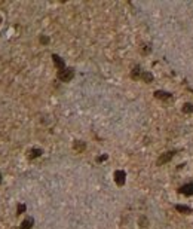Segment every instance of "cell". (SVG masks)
I'll return each instance as SVG.
<instances>
[{
    "label": "cell",
    "mask_w": 193,
    "mask_h": 229,
    "mask_svg": "<svg viewBox=\"0 0 193 229\" xmlns=\"http://www.w3.org/2000/svg\"><path fill=\"white\" fill-rule=\"evenodd\" d=\"M58 79L61 81V82H70L73 77H74V69H71V67H65L64 70L61 71H58Z\"/></svg>",
    "instance_id": "1"
},
{
    "label": "cell",
    "mask_w": 193,
    "mask_h": 229,
    "mask_svg": "<svg viewBox=\"0 0 193 229\" xmlns=\"http://www.w3.org/2000/svg\"><path fill=\"white\" fill-rule=\"evenodd\" d=\"M174 155H175V150H169V152H165V153H162V155L157 158L156 164H157V165H163V164L169 162L172 158H174Z\"/></svg>",
    "instance_id": "2"
},
{
    "label": "cell",
    "mask_w": 193,
    "mask_h": 229,
    "mask_svg": "<svg viewBox=\"0 0 193 229\" xmlns=\"http://www.w3.org/2000/svg\"><path fill=\"white\" fill-rule=\"evenodd\" d=\"M115 181L117 186H123L125 181H126V173L123 171V170H117V171H115Z\"/></svg>",
    "instance_id": "3"
},
{
    "label": "cell",
    "mask_w": 193,
    "mask_h": 229,
    "mask_svg": "<svg viewBox=\"0 0 193 229\" xmlns=\"http://www.w3.org/2000/svg\"><path fill=\"white\" fill-rule=\"evenodd\" d=\"M52 61H54V64H55V67L58 69V71H61V70L65 69V63H64V60L59 55L52 54Z\"/></svg>",
    "instance_id": "4"
},
{
    "label": "cell",
    "mask_w": 193,
    "mask_h": 229,
    "mask_svg": "<svg viewBox=\"0 0 193 229\" xmlns=\"http://www.w3.org/2000/svg\"><path fill=\"white\" fill-rule=\"evenodd\" d=\"M180 193H183L186 196H192L193 195V183H187V185H184L180 187Z\"/></svg>",
    "instance_id": "5"
},
{
    "label": "cell",
    "mask_w": 193,
    "mask_h": 229,
    "mask_svg": "<svg viewBox=\"0 0 193 229\" xmlns=\"http://www.w3.org/2000/svg\"><path fill=\"white\" fill-rule=\"evenodd\" d=\"M141 75H143V70H141V67H140V65H135V67L132 69V71H131V77H132L134 81L141 79Z\"/></svg>",
    "instance_id": "6"
},
{
    "label": "cell",
    "mask_w": 193,
    "mask_h": 229,
    "mask_svg": "<svg viewBox=\"0 0 193 229\" xmlns=\"http://www.w3.org/2000/svg\"><path fill=\"white\" fill-rule=\"evenodd\" d=\"M43 153V150L42 149H39V147H33L30 152H28V159H36L39 158V156H42Z\"/></svg>",
    "instance_id": "7"
},
{
    "label": "cell",
    "mask_w": 193,
    "mask_h": 229,
    "mask_svg": "<svg viewBox=\"0 0 193 229\" xmlns=\"http://www.w3.org/2000/svg\"><path fill=\"white\" fill-rule=\"evenodd\" d=\"M155 97L159 98V100H171V98H172V94L165 92V91H156V92H155Z\"/></svg>",
    "instance_id": "8"
},
{
    "label": "cell",
    "mask_w": 193,
    "mask_h": 229,
    "mask_svg": "<svg viewBox=\"0 0 193 229\" xmlns=\"http://www.w3.org/2000/svg\"><path fill=\"white\" fill-rule=\"evenodd\" d=\"M73 147H74L76 152H83V150L86 149V145H85V141H82V140H76L74 145H73Z\"/></svg>",
    "instance_id": "9"
},
{
    "label": "cell",
    "mask_w": 193,
    "mask_h": 229,
    "mask_svg": "<svg viewBox=\"0 0 193 229\" xmlns=\"http://www.w3.org/2000/svg\"><path fill=\"white\" fill-rule=\"evenodd\" d=\"M33 223H34V220H33L31 217L25 219L22 223H21V229H31L33 228Z\"/></svg>",
    "instance_id": "10"
},
{
    "label": "cell",
    "mask_w": 193,
    "mask_h": 229,
    "mask_svg": "<svg viewBox=\"0 0 193 229\" xmlns=\"http://www.w3.org/2000/svg\"><path fill=\"white\" fill-rule=\"evenodd\" d=\"M175 210H177V211H180V213H183V214H189V213H192V208H190V207L180 205V204H177V205H175Z\"/></svg>",
    "instance_id": "11"
},
{
    "label": "cell",
    "mask_w": 193,
    "mask_h": 229,
    "mask_svg": "<svg viewBox=\"0 0 193 229\" xmlns=\"http://www.w3.org/2000/svg\"><path fill=\"white\" fill-rule=\"evenodd\" d=\"M141 79H143L146 83H150V82L153 81V75H152V73H149V71H143Z\"/></svg>",
    "instance_id": "12"
},
{
    "label": "cell",
    "mask_w": 193,
    "mask_h": 229,
    "mask_svg": "<svg viewBox=\"0 0 193 229\" xmlns=\"http://www.w3.org/2000/svg\"><path fill=\"white\" fill-rule=\"evenodd\" d=\"M183 112H184V113H192V112H193V104L186 103L184 107H183Z\"/></svg>",
    "instance_id": "13"
},
{
    "label": "cell",
    "mask_w": 193,
    "mask_h": 229,
    "mask_svg": "<svg viewBox=\"0 0 193 229\" xmlns=\"http://www.w3.org/2000/svg\"><path fill=\"white\" fill-rule=\"evenodd\" d=\"M25 211V205L24 204H19L18 205V210H16V214H22Z\"/></svg>",
    "instance_id": "14"
},
{
    "label": "cell",
    "mask_w": 193,
    "mask_h": 229,
    "mask_svg": "<svg viewBox=\"0 0 193 229\" xmlns=\"http://www.w3.org/2000/svg\"><path fill=\"white\" fill-rule=\"evenodd\" d=\"M40 43L48 45V43H49V37H48V36H40Z\"/></svg>",
    "instance_id": "15"
},
{
    "label": "cell",
    "mask_w": 193,
    "mask_h": 229,
    "mask_svg": "<svg viewBox=\"0 0 193 229\" xmlns=\"http://www.w3.org/2000/svg\"><path fill=\"white\" fill-rule=\"evenodd\" d=\"M107 158H109L107 155H101V156H97V159H95V161H97V162H103V161H105Z\"/></svg>",
    "instance_id": "16"
},
{
    "label": "cell",
    "mask_w": 193,
    "mask_h": 229,
    "mask_svg": "<svg viewBox=\"0 0 193 229\" xmlns=\"http://www.w3.org/2000/svg\"><path fill=\"white\" fill-rule=\"evenodd\" d=\"M140 223H141L143 228H146V226H147V219H146V217H141V219H140Z\"/></svg>",
    "instance_id": "17"
},
{
    "label": "cell",
    "mask_w": 193,
    "mask_h": 229,
    "mask_svg": "<svg viewBox=\"0 0 193 229\" xmlns=\"http://www.w3.org/2000/svg\"><path fill=\"white\" fill-rule=\"evenodd\" d=\"M0 183H2V173H0Z\"/></svg>",
    "instance_id": "18"
}]
</instances>
